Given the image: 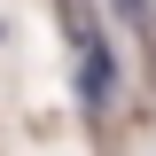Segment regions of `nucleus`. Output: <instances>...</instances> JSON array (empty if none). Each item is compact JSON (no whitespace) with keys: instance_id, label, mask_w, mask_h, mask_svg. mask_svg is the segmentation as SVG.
Here are the masks:
<instances>
[{"instance_id":"nucleus-1","label":"nucleus","mask_w":156,"mask_h":156,"mask_svg":"<svg viewBox=\"0 0 156 156\" xmlns=\"http://www.w3.org/2000/svg\"><path fill=\"white\" fill-rule=\"evenodd\" d=\"M70 47H78V94H86V109H101V101H109V86H117V62H109L101 31L78 16V8H70Z\"/></svg>"},{"instance_id":"nucleus-2","label":"nucleus","mask_w":156,"mask_h":156,"mask_svg":"<svg viewBox=\"0 0 156 156\" xmlns=\"http://www.w3.org/2000/svg\"><path fill=\"white\" fill-rule=\"evenodd\" d=\"M109 8H117L125 31H148V16H156V0H109Z\"/></svg>"}]
</instances>
